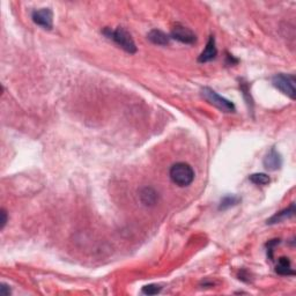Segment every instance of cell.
<instances>
[{
    "instance_id": "3957f363",
    "label": "cell",
    "mask_w": 296,
    "mask_h": 296,
    "mask_svg": "<svg viewBox=\"0 0 296 296\" xmlns=\"http://www.w3.org/2000/svg\"><path fill=\"white\" fill-rule=\"evenodd\" d=\"M200 94H202V96L205 98V100L211 103L214 107H216L217 109H220L221 111L223 112H235L236 111V107H235V104L233 102L227 100L226 97L221 96L216 93L215 90H213L212 88L210 87H204L202 88V90H200Z\"/></svg>"
},
{
    "instance_id": "4fadbf2b",
    "label": "cell",
    "mask_w": 296,
    "mask_h": 296,
    "mask_svg": "<svg viewBox=\"0 0 296 296\" xmlns=\"http://www.w3.org/2000/svg\"><path fill=\"white\" fill-rule=\"evenodd\" d=\"M241 202L240 197L235 196V195H227L224 196L222 199H221L220 205H219V211H224L230 209V207L236 206L237 204Z\"/></svg>"
},
{
    "instance_id": "7c38bea8",
    "label": "cell",
    "mask_w": 296,
    "mask_h": 296,
    "mask_svg": "<svg viewBox=\"0 0 296 296\" xmlns=\"http://www.w3.org/2000/svg\"><path fill=\"white\" fill-rule=\"evenodd\" d=\"M275 272L280 275H294L295 271L292 268V263L288 257L279 258L278 265L275 267Z\"/></svg>"
},
{
    "instance_id": "2e32d148",
    "label": "cell",
    "mask_w": 296,
    "mask_h": 296,
    "mask_svg": "<svg viewBox=\"0 0 296 296\" xmlns=\"http://www.w3.org/2000/svg\"><path fill=\"white\" fill-rule=\"evenodd\" d=\"M162 291V287L159 285H147L142 288V293L146 295H155Z\"/></svg>"
},
{
    "instance_id": "ba28073f",
    "label": "cell",
    "mask_w": 296,
    "mask_h": 296,
    "mask_svg": "<svg viewBox=\"0 0 296 296\" xmlns=\"http://www.w3.org/2000/svg\"><path fill=\"white\" fill-rule=\"evenodd\" d=\"M139 198H140V202L145 206L152 207L158 204L159 193L155 189L151 188V186H145V188L140 189V191H139Z\"/></svg>"
},
{
    "instance_id": "8fae6325",
    "label": "cell",
    "mask_w": 296,
    "mask_h": 296,
    "mask_svg": "<svg viewBox=\"0 0 296 296\" xmlns=\"http://www.w3.org/2000/svg\"><path fill=\"white\" fill-rule=\"evenodd\" d=\"M147 39L148 41H151L153 44H155V45H168L170 43V40H171V37L168 34H166L165 32H162V30L159 29H153L147 34Z\"/></svg>"
},
{
    "instance_id": "9a60e30c",
    "label": "cell",
    "mask_w": 296,
    "mask_h": 296,
    "mask_svg": "<svg viewBox=\"0 0 296 296\" xmlns=\"http://www.w3.org/2000/svg\"><path fill=\"white\" fill-rule=\"evenodd\" d=\"M240 89L242 91L244 100L247 101L248 104H251V108L254 107V101L253 98H251V94H250V87H249V83H247V81H244L243 79L240 80Z\"/></svg>"
},
{
    "instance_id": "5b68a950",
    "label": "cell",
    "mask_w": 296,
    "mask_h": 296,
    "mask_svg": "<svg viewBox=\"0 0 296 296\" xmlns=\"http://www.w3.org/2000/svg\"><path fill=\"white\" fill-rule=\"evenodd\" d=\"M32 19L35 25L42 27L43 29L51 30L53 27V13L50 8L35 9L32 13Z\"/></svg>"
},
{
    "instance_id": "ac0fdd59",
    "label": "cell",
    "mask_w": 296,
    "mask_h": 296,
    "mask_svg": "<svg viewBox=\"0 0 296 296\" xmlns=\"http://www.w3.org/2000/svg\"><path fill=\"white\" fill-rule=\"evenodd\" d=\"M0 294L2 296H8L11 294V288H9V286L6 284L0 285Z\"/></svg>"
},
{
    "instance_id": "9c48e42d",
    "label": "cell",
    "mask_w": 296,
    "mask_h": 296,
    "mask_svg": "<svg viewBox=\"0 0 296 296\" xmlns=\"http://www.w3.org/2000/svg\"><path fill=\"white\" fill-rule=\"evenodd\" d=\"M216 56H217V49L215 44V39H214V36H210L209 42L206 44V47L204 49L203 52L200 53V56L198 58V62L199 63L211 62V60L215 59Z\"/></svg>"
},
{
    "instance_id": "7a4b0ae2",
    "label": "cell",
    "mask_w": 296,
    "mask_h": 296,
    "mask_svg": "<svg viewBox=\"0 0 296 296\" xmlns=\"http://www.w3.org/2000/svg\"><path fill=\"white\" fill-rule=\"evenodd\" d=\"M169 176L176 185L184 188L191 184L195 179V170L188 163L177 162L170 168Z\"/></svg>"
},
{
    "instance_id": "5bb4252c",
    "label": "cell",
    "mask_w": 296,
    "mask_h": 296,
    "mask_svg": "<svg viewBox=\"0 0 296 296\" xmlns=\"http://www.w3.org/2000/svg\"><path fill=\"white\" fill-rule=\"evenodd\" d=\"M250 182L254 183V184L256 185H267L268 183L271 182V178L268 177L266 173H263V172H259V173H253V175H250L249 177Z\"/></svg>"
},
{
    "instance_id": "8992f818",
    "label": "cell",
    "mask_w": 296,
    "mask_h": 296,
    "mask_svg": "<svg viewBox=\"0 0 296 296\" xmlns=\"http://www.w3.org/2000/svg\"><path fill=\"white\" fill-rule=\"evenodd\" d=\"M170 37L184 44H193L196 43L197 41L196 34L193 33L191 29H189L188 27L179 25V23H177V25L173 27L171 34H170Z\"/></svg>"
},
{
    "instance_id": "30bf717a",
    "label": "cell",
    "mask_w": 296,
    "mask_h": 296,
    "mask_svg": "<svg viewBox=\"0 0 296 296\" xmlns=\"http://www.w3.org/2000/svg\"><path fill=\"white\" fill-rule=\"evenodd\" d=\"M295 215V204L292 203L291 206L287 207V209L280 211V212H278L277 214H274L273 216H271L270 219L266 221L267 224H277L280 223L282 221L292 219L293 216Z\"/></svg>"
},
{
    "instance_id": "e0dca14e",
    "label": "cell",
    "mask_w": 296,
    "mask_h": 296,
    "mask_svg": "<svg viewBox=\"0 0 296 296\" xmlns=\"http://www.w3.org/2000/svg\"><path fill=\"white\" fill-rule=\"evenodd\" d=\"M0 215H1V220H0V229H4L5 228V226H6V223H7V212H6V211L2 209L1 210V213H0Z\"/></svg>"
},
{
    "instance_id": "277c9868",
    "label": "cell",
    "mask_w": 296,
    "mask_h": 296,
    "mask_svg": "<svg viewBox=\"0 0 296 296\" xmlns=\"http://www.w3.org/2000/svg\"><path fill=\"white\" fill-rule=\"evenodd\" d=\"M272 85L282 94L287 95L292 100H295L296 89H295V76L294 74L279 73L272 78Z\"/></svg>"
},
{
    "instance_id": "52a82bcc",
    "label": "cell",
    "mask_w": 296,
    "mask_h": 296,
    "mask_svg": "<svg viewBox=\"0 0 296 296\" xmlns=\"http://www.w3.org/2000/svg\"><path fill=\"white\" fill-rule=\"evenodd\" d=\"M264 168L268 171H277L282 167V156L275 147H272L270 151L266 153L263 160Z\"/></svg>"
},
{
    "instance_id": "6da1fadb",
    "label": "cell",
    "mask_w": 296,
    "mask_h": 296,
    "mask_svg": "<svg viewBox=\"0 0 296 296\" xmlns=\"http://www.w3.org/2000/svg\"><path fill=\"white\" fill-rule=\"evenodd\" d=\"M103 34L109 40L114 41L118 46L122 47L124 51H127V53L133 54L137 52V46H135V43L133 39H132L131 34L127 29L123 28V27H118L116 29L105 28L103 30Z\"/></svg>"
}]
</instances>
